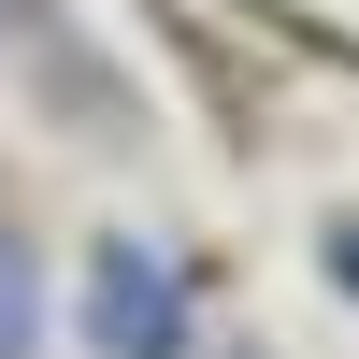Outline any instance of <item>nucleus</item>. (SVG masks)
I'll return each instance as SVG.
<instances>
[{
	"label": "nucleus",
	"mask_w": 359,
	"mask_h": 359,
	"mask_svg": "<svg viewBox=\"0 0 359 359\" xmlns=\"http://www.w3.org/2000/svg\"><path fill=\"white\" fill-rule=\"evenodd\" d=\"M331 273H359V230H331Z\"/></svg>",
	"instance_id": "3"
},
{
	"label": "nucleus",
	"mask_w": 359,
	"mask_h": 359,
	"mask_svg": "<svg viewBox=\"0 0 359 359\" xmlns=\"http://www.w3.org/2000/svg\"><path fill=\"white\" fill-rule=\"evenodd\" d=\"M86 345L101 359H201V302H187V273H172L144 230H101L86 245Z\"/></svg>",
	"instance_id": "1"
},
{
	"label": "nucleus",
	"mask_w": 359,
	"mask_h": 359,
	"mask_svg": "<svg viewBox=\"0 0 359 359\" xmlns=\"http://www.w3.org/2000/svg\"><path fill=\"white\" fill-rule=\"evenodd\" d=\"M0 359H43V245L0 216Z\"/></svg>",
	"instance_id": "2"
},
{
	"label": "nucleus",
	"mask_w": 359,
	"mask_h": 359,
	"mask_svg": "<svg viewBox=\"0 0 359 359\" xmlns=\"http://www.w3.org/2000/svg\"><path fill=\"white\" fill-rule=\"evenodd\" d=\"M216 359H259V345H216Z\"/></svg>",
	"instance_id": "4"
}]
</instances>
